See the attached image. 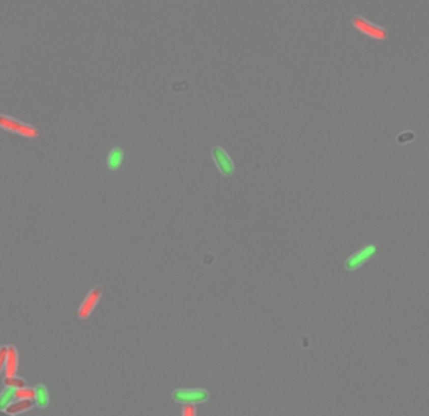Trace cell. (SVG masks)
I'll return each instance as SVG.
<instances>
[{"label":"cell","mask_w":429,"mask_h":416,"mask_svg":"<svg viewBox=\"0 0 429 416\" xmlns=\"http://www.w3.org/2000/svg\"><path fill=\"white\" fill-rule=\"evenodd\" d=\"M0 129L26 139H37L40 136V131L36 126L7 114V113H0Z\"/></svg>","instance_id":"6da1fadb"},{"label":"cell","mask_w":429,"mask_h":416,"mask_svg":"<svg viewBox=\"0 0 429 416\" xmlns=\"http://www.w3.org/2000/svg\"><path fill=\"white\" fill-rule=\"evenodd\" d=\"M209 391L205 389H177L172 393V399L183 405H195L207 401Z\"/></svg>","instance_id":"7a4b0ae2"},{"label":"cell","mask_w":429,"mask_h":416,"mask_svg":"<svg viewBox=\"0 0 429 416\" xmlns=\"http://www.w3.org/2000/svg\"><path fill=\"white\" fill-rule=\"evenodd\" d=\"M352 24L357 31L365 34L366 37L373 38V39L384 40L385 38L388 37L387 29L371 23L370 20H368V19H365L364 17H360V15H354V17L352 18Z\"/></svg>","instance_id":"3957f363"},{"label":"cell","mask_w":429,"mask_h":416,"mask_svg":"<svg viewBox=\"0 0 429 416\" xmlns=\"http://www.w3.org/2000/svg\"><path fill=\"white\" fill-rule=\"evenodd\" d=\"M211 157L214 159L218 172L223 177H231L235 173V163L228 153L221 145H216L211 150Z\"/></svg>","instance_id":"277c9868"},{"label":"cell","mask_w":429,"mask_h":416,"mask_svg":"<svg viewBox=\"0 0 429 416\" xmlns=\"http://www.w3.org/2000/svg\"><path fill=\"white\" fill-rule=\"evenodd\" d=\"M377 253V246L376 245H366L363 248L353 253L352 256L347 258L344 262V267L348 271H355L359 267L363 266L365 262H368Z\"/></svg>","instance_id":"5b68a950"},{"label":"cell","mask_w":429,"mask_h":416,"mask_svg":"<svg viewBox=\"0 0 429 416\" xmlns=\"http://www.w3.org/2000/svg\"><path fill=\"white\" fill-rule=\"evenodd\" d=\"M102 297V287L99 286H96L93 287L90 292L87 293V296L84 297V300L80 304L79 309H78V317L82 318V320H85L91 316V313L93 312V310L96 309L97 304L99 302Z\"/></svg>","instance_id":"8992f818"},{"label":"cell","mask_w":429,"mask_h":416,"mask_svg":"<svg viewBox=\"0 0 429 416\" xmlns=\"http://www.w3.org/2000/svg\"><path fill=\"white\" fill-rule=\"evenodd\" d=\"M18 364H19V355L17 347L10 345L8 346V353H7V361H5L4 367V375L5 377L15 376L18 371Z\"/></svg>","instance_id":"52a82bcc"},{"label":"cell","mask_w":429,"mask_h":416,"mask_svg":"<svg viewBox=\"0 0 429 416\" xmlns=\"http://www.w3.org/2000/svg\"><path fill=\"white\" fill-rule=\"evenodd\" d=\"M123 158H125V151L121 147H113L107 156V168L109 171H118L122 166Z\"/></svg>","instance_id":"ba28073f"},{"label":"cell","mask_w":429,"mask_h":416,"mask_svg":"<svg viewBox=\"0 0 429 416\" xmlns=\"http://www.w3.org/2000/svg\"><path fill=\"white\" fill-rule=\"evenodd\" d=\"M34 391H36L34 401H36L37 406L42 407V409L47 407L48 404H49V394H48L47 388L43 383H38Z\"/></svg>","instance_id":"9c48e42d"},{"label":"cell","mask_w":429,"mask_h":416,"mask_svg":"<svg viewBox=\"0 0 429 416\" xmlns=\"http://www.w3.org/2000/svg\"><path fill=\"white\" fill-rule=\"evenodd\" d=\"M32 407H33V400H18V401L12 402L8 406L7 411L12 415H17L20 412L28 411Z\"/></svg>","instance_id":"30bf717a"},{"label":"cell","mask_w":429,"mask_h":416,"mask_svg":"<svg viewBox=\"0 0 429 416\" xmlns=\"http://www.w3.org/2000/svg\"><path fill=\"white\" fill-rule=\"evenodd\" d=\"M14 399H15V389L5 388L4 390L0 393V410H7L8 406L12 404Z\"/></svg>","instance_id":"8fae6325"},{"label":"cell","mask_w":429,"mask_h":416,"mask_svg":"<svg viewBox=\"0 0 429 416\" xmlns=\"http://www.w3.org/2000/svg\"><path fill=\"white\" fill-rule=\"evenodd\" d=\"M34 396H36L34 389L26 388V386L15 390V399L18 400H34Z\"/></svg>","instance_id":"7c38bea8"},{"label":"cell","mask_w":429,"mask_h":416,"mask_svg":"<svg viewBox=\"0 0 429 416\" xmlns=\"http://www.w3.org/2000/svg\"><path fill=\"white\" fill-rule=\"evenodd\" d=\"M4 385L7 388H13V389H20L25 386V380L21 379V377L18 376H12V377H5L4 379Z\"/></svg>","instance_id":"4fadbf2b"},{"label":"cell","mask_w":429,"mask_h":416,"mask_svg":"<svg viewBox=\"0 0 429 416\" xmlns=\"http://www.w3.org/2000/svg\"><path fill=\"white\" fill-rule=\"evenodd\" d=\"M7 353H8V346H2L0 347V372L4 370L5 367V361H7Z\"/></svg>","instance_id":"5bb4252c"},{"label":"cell","mask_w":429,"mask_h":416,"mask_svg":"<svg viewBox=\"0 0 429 416\" xmlns=\"http://www.w3.org/2000/svg\"><path fill=\"white\" fill-rule=\"evenodd\" d=\"M182 416H196V407L195 405H185L182 409Z\"/></svg>","instance_id":"9a60e30c"},{"label":"cell","mask_w":429,"mask_h":416,"mask_svg":"<svg viewBox=\"0 0 429 416\" xmlns=\"http://www.w3.org/2000/svg\"><path fill=\"white\" fill-rule=\"evenodd\" d=\"M0 416H13L12 414H9V412H4L3 410H0Z\"/></svg>","instance_id":"2e32d148"}]
</instances>
